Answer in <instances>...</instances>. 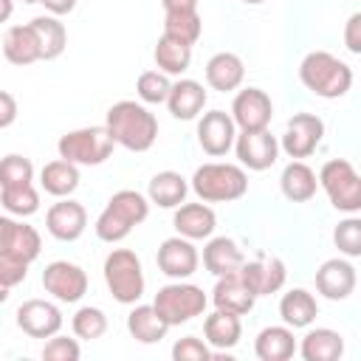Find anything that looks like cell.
I'll use <instances>...</instances> for the list:
<instances>
[{
	"label": "cell",
	"instance_id": "obj_1",
	"mask_svg": "<svg viewBox=\"0 0 361 361\" xmlns=\"http://www.w3.org/2000/svg\"><path fill=\"white\" fill-rule=\"evenodd\" d=\"M104 124L113 133L116 144H121L130 152H147L158 138V118L141 102L133 99H121L110 104Z\"/></svg>",
	"mask_w": 361,
	"mask_h": 361
},
{
	"label": "cell",
	"instance_id": "obj_2",
	"mask_svg": "<svg viewBox=\"0 0 361 361\" xmlns=\"http://www.w3.org/2000/svg\"><path fill=\"white\" fill-rule=\"evenodd\" d=\"M149 203L152 200L135 189H118L96 217V237L102 243H121L138 223L147 220Z\"/></svg>",
	"mask_w": 361,
	"mask_h": 361
},
{
	"label": "cell",
	"instance_id": "obj_3",
	"mask_svg": "<svg viewBox=\"0 0 361 361\" xmlns=\"http://www.w3.org/2000/svg\"><path fill=\"white\" fill-rule=\"evenodd\" d=\"M299 79L319 99H341L353 87V68L330 51H310L299 62Z\"/></svg>",
	"mask_w": 361,
	"mask_h": 361
},
{
	"label": "cell",
	"instance_id": "obj_4",
	"mask_svg": "<svg viewBox=\"0 0 361 361\" xmlns=\"http://www.w3.org/2000/svg\"><path fill=\"white\" fill-rule=\"evenodd\" d=\"M192 192L206 203H231L248 192V175L237 164H203L192 175Z\"/></svg>",
	"mask_w": 361,
	"mask_h": 361
},
{
	"label": "cell",
	"instance_id": "obj_5",
	"mask_svg": "<svg viewBox=\"0 0 361 361\" xmlns=\"http://www.w3.org/2000/svg\"><path fill=\"white\" fill-rule=\"evenodd\" d=\"M104 282L107 290L113 293V299L118 305H138V299L144 296V268L135 251L130 248H113L104 257Z\"/></svg>",
	"mask_w": 361,
	"mask_h": 361
},
{
	"label": "cell",
	"instance_id": "obj_6",
	"mask_svg": "<svg viewBox=\"0 0 361 361\" xmlns=\"http://www.w3.org/2000/svg\"><path fill=\"white\" fill-rule=\"evenodd\" d=\"M113 147H116V138L107 130V124H102V127H79V130L65 133L56 141L59 158L73 161L79 166H99V164H104L113 155Z\"/></svg>",
	"mask_w": 361,
	"mask_h": 361
},
{
	"label": "cell",
	"instance_id": "obj_7",
	"mask_svg": "<svg viewBox=\"0 0 361 361\" xmlns=\"http://www.w3.org/2000/svg\"><path fill=\"white\" fill-rule=\"evenodd\" d=\"M319 186L324 189L333 209L344 214L361 212V175L344 158H333L319 169Z\"/></svg>",
	"mask_w": 361,
	"mask_h": 361
},
{
	"label": "cell",
	"instance_id": "obj_8",
	"mask_svg": "<svg viewBox=\"0 0 361 361\" xmlns=\"http://www.w3.org/2000/svg\"><path fill=\"white\" fill-rule=\"evenodd\" d=\"M152 305L169 322V327H178V324L192 322L195 316H200L209 305V296L203 293V288H197L192 282H183V279H175V282L158 288Z\"/></svg>",
	"mask_w": 361,
	"mask_h": 361
},
{
	"label": "cell",
	"instance_id": "obj_9",
	"mask_svg": "<svg viewBox=\"0 0 361 361\" xmlns=\"http://www.w3.org/2000/svg\"><path fill=\"white\" fill-rule=\"evenodd\" d=\"M322 138H324V121L313 113H296L293 118H288L285 133L279 138V147L288 158L302 161V158L316 152Z\"/></svg>",
	"mask_w": 361,
	"mask_h": 361
},
{
	"label": "cell",
	"instance_id": "obj_10",
	"mask_svg": "<svg viewBox=\"0 0 361 361\" xmlns=\"http://www.w3.org/2000/svg\"><path fill=\"white\" fill-rule=\"evenodd\" d=\"M42 288L45 293H51L56 302H79L87 293V274L68 259H54L45 265L42 271Z\"/></svg>",
	"mask_w": 361,
	"mask_h": 361
},
{
	"label": "cell",
	"instance_id": "obj_11",
	"mask_svg": "<svg viewBox=\"0 0 361 361\" xmlns=\"http://www.w3.org/2000/svg\"><path fill=\"white\" fill-rule=\"evenodd\" d=\"M271 116H274V104L262 87H243L231 102V118L240 127V133L268 130Z\"/></svg>",
	"mask_w": 361,
	"mask_h": 361
},
{
	"label": "cell",
	"instance_id": "obj_12",
	"mask_svg": "<svg viewBox=\"0 0 361 361\" xmlns=\"http://www.w3.org/2000/svg\"><path fill=\"white\" fill-rule=\"evenodd\" d=\"M237 141V124L231 118V113L226 110H209L200 116L197 121V144L206 155L220 158L226 155Z\"/></svg>",
	"mask_w": 361,
	"mask_h": 361
},
{
	"label": "cell",
	"instance_id": "obj_13",
	"mask_svg": "<svg viewBox=\"0 0 361 361\" xmlns=\"http://www.w3.org/2000/svg\"><path fill=\"white\" fill-rule=\"evenodd\" d=\"M62 310L48 299H25L17 307V327L31 338H51L62 330Z\"/></svg>",
	"mask_w": 361,
	"mask_h": 361
},
{
	"label": "cell",
	"instance_id": "obj_14",
	"mask_svg": "<svg viewBox=\"0 0 361 361\" xmlns=\"http://www.w3.org/2000/svg\"><path fill=\"white\" fill-rule=\"evenodd\" d=\"M279 141L276 135H271L268 130H251V133H240L234 141V152L240 158V164L251 172H262L268 166L276 164L279 158Z\"/></svg>",
	"mask_w": 361,
	"mask_h": 361
},
{
	"label": "cell",
	"instance_id": "obj_15",
	"mask_svg": "<svg viewBox=\"0 0 361 361\" xmlns=\"http://www.w3.org/2000/svg\"><path fill=\"white\" fill-rule=\"evenodd\" d=\"M155 262H158L161 274H166L169 279H189L200 265V254L195 248V240L178 234V237H169L161 243Z\"/></svg>",
	"mask_w": 361,
	"mask_h": 361
},
{
	"label": "cell",
	"instance_id": "obj_16",
	"mask_svg": "<svg viewBox=\"0 0 361 361\" xmlns=\"http://www.w3.org/2000/svg\"><path fill=\"white\" fill-rule=\"evenodd\" d=\"M39 251H42V237L34 226L11 220V217L0 220V254L31 265L39 257Z\"/></svg>",
	"mask_w": 361,
	"mask_h": 361
},
{
	"label": "cell",
	"instance_id": "obj_17",
	"mask_svg": "<svg viewBox=\"0 0 361 361\" xmlns=\"http://www.w3.org/2000/svg\"><path fill=\"white\" fill-rule=\"evenodd\" d=\"M45 228L54 240L59 243H73L85 234L87 228V212L79 200L71 197H59V203H54L45 212Z\"/></svg>",
	"mask_w": 361,
	"mask_h": 361
},
{
	"label": "cell",
	"instance_id": "obj_18",
	"mask_svg": "<svg viewBox=\"0 0 361 361\" xmlns=\"http://www.w3.org/2000/svg\"><path fill=\"white\" fill-rule=\"evenodd\" d=\"M355 268L350 259H341V257H333V259H324L316 271V290L330 299V302H344L353 290H355Z\"/></svg>",
	"mask_w": 361,
	"mask_h": 361
},
{
	"label": "cell",
	"instance_id": "obj_19",
	"mask_svg": "<svg viewBox=\"0 0 361 361\" xmlns=\"http://www.w3.org/2000/svg\"><path fill=\"white\" fill-rule=\"evenodd\" d=\"M243 279L248 282V288L257 293V296H271L276 290H282L285 279H288V268L279 257H268V254H259L257 259L251 262H243L240 268Z\"/></svg>",
	"mask_w": 361,
	"mask_h": 361
},
{
	"label": "cell",
	"instance_id": "obj_20",
	"mask_svg": "<svg viewBox=\"0 0 361 361\" xmlns=\"http://www.w3.org/2000/svg\"><path fill=\"white\" fill-rule=\"evenodd\" d=\"M254 302H257V293L248 288V282L243 279L240 271L226 274V276H217V285L212 290V305L214 307L245 316L254 307Z\"/></svg>",
	"mask_w": 361,
	"mask_h": 361
},
{
	"label": "cell",
	"instance_id": "obj_21",
	"mask_svg": "<svg viewBox=\"0 0 361 361\" xmlns=\"http://www.w3.org/2000/svg\"><path fill=\"white\" fill-rule=\"evenodd\" d=\"M172 226L180 237H189V240H209L217 228V217H214V209L206 206V200L200 203H180L175 209V217H172Z\"/></svg>",
	"mask_w": 361,
	"mask_h": 361
},
{
	"label": "cell",
	"instance_id": "obj_22",
	"mask_svg": "<svg viewBox=\"0 0 361 361\" xmlns=\"http://www.w3.org/2000/svg\"><path fill=\"white\" fill-rule=\"evenodd\" d=\"M3 56L11 65H31L42 59V48H39V37L34 31L31 23L25 25H8L3 34Z\"/></svg>",
	"mask_w": 361,
	"mask_h": 361
},
{
	"label": "cell",
	"instance_id": "obj_23",
	"mask_svg": "<svg viewBox=\"0 0 361 361\" xmlns=\"http://www.w3.org/2000/svg\"><path fill=\"white\" fill-rule=\"evenodd\" d=\"M245 79V65L237 54L220 51L206 62V85L217 93H231L243 85Z\"/></svg>",
	"mask_w": 361,
	"mask_h": 361
},
{
	"label": "cell",
	"instance_id": "obj_24",
	"mask_svg": "<svg viewBox=\"0 0 361 361\" xmlns=\"http://www.w3.org/2000/svg\"><path fill=\"white\" fill-rule=\"evenodd\" d=\"M203 336L209 341L212 350H231L240 344V336H243V322H240V313H231V310H220L214 307V313H209L203 319Z\"/></svg>",
	"mask_w": 361,
	"mask_h": 361
},
{
	"label": "cell",
	"instance_id": "obj_25",
	"mask_svg": "<svg viewBox=\"0 0 361 361\" xmlns=\"http://www.w3.org/2000/svg\"><path fill=\"white\" fill-rule=\"evenodd\" d=\"M243 248L231 237H209V243L203 245V268L214 276L234 274L243 268Z\"/></svg>",
	"mask_w": 361,
	"mask_h": 361
},
{
	"label": "cell",
	"instance_id": "obj_26",
	"mask_svg": "<svg viewBox=\"0 0 361 361\" xmlns=\"http://www.w3.org/2000/svg\"><path fill=\"white\" fill-rule=\"evenodd\" d=\"M166 107L169 113L178 118V121H192L203 113L206 107V90L200 82L195 79H178L172 82V93L166 99Z\"/></svg>",
	"mask_w": 361,
	"mask_h": 361
},
{
	"label": "cell",
	"instance_id": "obj_27",
	"mask_svg": "<svg viewBox=\"0 0 361 361\" xmlns=\"http://www.w3.org/2000/svg\"><path fill=\"white\" fill-rule=\"evenodd\" d=\"M254 353H257L259 361H288V358H293V353H296L293 327H288V324L262 327L257 333Z\"/></svg>",
	"mask_w": 361,
	"mask_h": 361
},
{
	"label": "cell",
	"instance_id": "obj_28",
	"mask_svg": "<svg viewBox=\"0 0 361 361\" xmlns=\"http://www.w3.org/2000/svg\"><path fill=\"white\" fill-rule=\"evenodd\" d=\"M299 355L305 361H338L344 355V336L330 327H313L305 333Z\"/></svg>",
	"mask_w": 361,
	"mask_h": 361
},
{
	"label": "cell",
	"instance_id": "obj_29",
	"mask_svg": "<svg viewBox=\"0 0 361 361\" xmlns=\"http://www.w3.org/2000/svg\"><path fill=\"white\" fill-rule=\"evenodd\" d=\"M279 316L288 327L299 330V327H310L319 316V305L316 296L305 288H290L288 293H282L279 299Z\"/></svg>",
	"mask_w": 361,
	"mask_h": 361
},
{
	"label": "cell",
	"instance_id": "obj_30",
	"mask_svg": "<svg viewBox=\"0 0 361 361\" xmlns=\"http://www.w3.org/2000/svg\"><path fill=\"white\" fill-rule=\"evenodd\" d=\"M319 175L305 161H290L279 175V189L290 203H307L316 195Z\"/></svg>",
	"mask_w": 361,
	"mask_h": 361
},
{
	"label": "cell",
	"instance_id": "obj_31",
	"mask_svg": "<svg viewBox=\"0 0 361 361\" xmlns=\"http://www.w3.org/2000/svg\"><path fill=\"white\" fill-rule=\"evenodd\" d=\"M186 192H189L186 178L180 172H172V169L155 172L149 178V186H147V197L161 209H178L180 203H186Z\"/></svg>",
	"mask_w": 361,
	"mask_h": 361
},
{
	"label": "cell",
	"instance_id": "obj_32",
	"mask_svg": "<svg viewBox=\"0 0 361 361\" xmlns=\"http://www.w3.org/2000/svg\"><path fill=\"white\" fill-rule=\"evenodd\" d=\"M127 330L135 341L141 344H155L166 336L169 330V322L158 313L155 305H135L130 313H127Z\"/></svg>",
	"mask_w": 361,
	"mask_h": 361
},
{
	"label": "cell",
	"instance_id": "obj_33",
	"mask_svg": "<svg viewBox=\"0 0 361 361\" xmlns=\"http://www.w3.org/2000/svg\"><path fill=\"white\" fill-rule=\"evenodd\" d=\"M39 186L54 197H71L79 186V164L56 158L39 169Z\"/></svg>",
	"mask_w": 361,
	"mask_h": 361
},
{
	"label": "cell",
	"instance_id": "obj_34",
	"mask_svg": "<svg viewBox=\"0 0 361 361\" xmlns=\"http://www.w3.org/2000/svg\"><path fill=\"white\" fill-rule=\"evenodd\" d=\"M152 56H155L158 71H164V73H169V76H180V73H186L189 65H192V45L183 42V39H175V37H169V34H161L158 42H155Z\"/></svg>",
	"mask_w": 361,
	"mask_h": 361
},
{
	"label": "cell",
	"instance_id": "obj_35",
	"mask_svg": "<svg viewBox=\"0 0 361 361\" xmlns=\"http://www.w3.org/2000/svg\"><path fill=\"white\" fill-rule=\"evenodd\" d=\"M31 25H34V31H37V37H39L42 59H45V62H48V59H56V56L65 51V45H68V31H65V25H62L54 14L34 17Z\"/></svg>",
	"mask_w": 361,
	"mask_h": 361
},
{
	"label": "cell",
	"instance_id": "obj_36",
	"mask_svg": "<svg viewBox=\"0 0 361 361\" xmlns=\"http://www.w3.org/2000/svg\"><path fill=\"white\" fill-rule=\"evenodd\" d=\"M0 203L14 217H31L39 209V192L31 183L20 186H0Z\"/></svg>",
	"mask_w": 361,
	"mask_h": 361
},
{
	"label": "cell",
	"instance_id": "obj_37",
	"mask_svg": "<svg viewBox=\"0 0 361 361\" xmlns=\"http://www.w3.org/2000/svg\"><path fill=\"white\" fill-rule=\"evenodd\" d=\"M164 34L195 45L200 39V34H203V20H200L197 11H172V14H164Z\"/></svg>",
	"mask_w": 361,
	"mask_h": 361
},
{
	"label": "cell",
	"instance_id": "obj_38",
	"mask_svg": "<svg viewBox=\"0 0 361 361\" xmlns=\"http://www.w3.org/2000/svg\"><path fill=\"white\" fill-rule=\"evenodd\" d=\"M71 330H73L76 338L96 341V338H102V336L107 333V316H104L102 307H90V305H85V307H79V310L73 313V319H71Z\"/></svg>",
	"mask_w": 361,
	"mask_h": 361
},
{
	"label": "cell",
	"instance_id": "obj_39",
	"mask_svg": "<svg viewBox=\"0 0 361 361\" xmlns=\"http://www.w3.org/2000/svg\"><path fill=\"white\" fill-rule=\"evenodd\" d=\"M135 93L144 104H166L169 93H172V82L169 73L164 71H144L135 82Z\"/></svg>",
	"mask_w": 361,
	"mask_h": 361
},
{
	"label": "cell",
	"instance_id": "obj_40",
	"mask_svg": "<svg viewBox=\"0 0 361 361\" xmlns=\"http://www.w3.org/2000/svg\"><path fill=\"white\" fill-rule=\"evenodd\" d=\"M333 243L344 257H361V217H344L333 228Z\"/></svg>",
	"mask_w": 361,
	"mask_h": 361
},
{
	"label": "cell",
	"instance_id": "obj_41",
	"mask_svg": "<svg viewBox=\"0 0 361 361\" xmlns=\"http://www.w3.org/2000/svg\"><path fill=\"white\" fill-rule=\"evenodd\" d=\"M34 180V164L23 155H6L0 164V186H20Z\"/></svg>",
	"mask_w": 361,
	"mask_h": 361
},
{
	"label": "cell",
	"instance_id": "obj_42",
	"mask_svg": "<svg viewBox=\"0 0 361 361\" xmlns=\"http://www.w3.org/2000/svg\"><path fill=\"white\" fill-rule=\"evenodd\" d=\"M212 347L206 338H197V336H183L175 341L172 347V358L175 361H212Z\"/></svg>",
	"mask_w": 361,
	"mask_h": 361
},
{
	"label": "cell",
	"instance_id": "obj_43",
	"mask_svg": "<svg viewBox=\"0 0 361 361\" xmlns=\"http://www.w3.org/2000/svg\"><path fill=\"white\" fill-rule=\"evenodd\" d=\"M82 350H79V341L76 338H68V336H51L42 347V358L45 361H79Z\"/></svg>",
	"mask_w": 361,
	"mask_h": 361
},
{
	"label": "cell",
	"instance_id": "obj_44",
	"mask_svg": "<svg viewBox=\"0 0 361 361\" xmlns=\"http://www.w3.org/2000/svg\"><path fill=\"white\" fill-rule=\"evenodd\" d=\"M28 276V262H20V259H14V257H6V254H0V285H3V299L8 296V288H14V285H20L23 279Z\"/></svg>",
	"mask_w": 361,
	"mask_h": 361
},
{
	"label": "cell",
	"instance_id": "obj_45",
	"mask_svg": "<svg viewBox=\"0 0 361 361\" xmlns=\"http://www.w3.org/2000/svg\"><path fill=\"white\" fill-rule=\"evenodd\" d=\"M344 45H347L350 54L361 56V11L347 17V23H344Z\"/></svg>",
	"mask_w": 361,
	"mask_h": 361
},
{
	"label": "cell",
	"instance_id": "obj_46",
	"mask_svg": "<svg viewBox=\"0 0 361 361\" xmlns=\"http://www.w3.org/2000/svg\"><path fill=\"white\" fill-rule=\"evenodd\" d=\"M17 118V102L8 90L0 93V127H11V121Z\"/></svg>",
	"mask_w": 361,
	"mask_h": 361
},
{
	"label": "cell",
	"instance_id": "obj_47",
	"mask_svg": "<svg viewBox=\"0 0 361 361\" xmlns=\"http://www.w3.org/2000/svg\"><path fill=\"white\" fill-rule=\"evenodd\" d=\"M45 11L54 14V17H62V14H71L76 8V0H42Z\"/></svg>",
	"mask_w": 361,
	"mask_h": 361
},
{
	"label": "cell",
	"instance_id": "obj_48",
	"mask_svg": "<svg viewBox=\"0 0 361 361\" xmlns=\"http://www.w3.org/2000/svg\"><path fill=\"white\" fill-rule=\"evenodd\" d=\"M164 6V14H172V11H197V0H161Z\"/></svg>",
	"mask_w": 361,
	"mask_h": 361
},
{
	"label": "cell",
	"instance_id": "obj_49",
	"mask_svg": "<svg viewBox=\"0 0 361 361\" xmlns=\"http://www.w3.org/2000/svg\"><path fill=\"white\" fill-rule=\"evenodd\" d=\"M0 6H3V11H0V20L6 23V20L11 17V0H0Z\"/></svg>",
	"mask_w": 361,
	"mask_h": 361
},
{
	"label": "cell",
	"instance_id": "obj_50",
	"mask_svg": "<svg viewBox=\"0 0 361 361\" xmlns=\"http://www.w3.org/2000/svg\"><path fill=\"white\" fill-rule=\"evenodd\" d=\"M243 3H248V6H259V3H265V0H243Z\"/></svg>",
	"mask_w": 361,
	"mask_h": 361
},
{
	"label": "cell",
	"instance_id": "obj_51",
	"mask_svg": "<svg viewBox=\"0 0 361 361\" xmlns=\"http://www.w3.org/2000/svg\"><path fill=\"white\" fill-rule=\"evenodd\" d=\"M23 3H42V0H23Z\"/></svg>",
	"mask_w": 361,
	"mask_h": 361
}]
</instances>
